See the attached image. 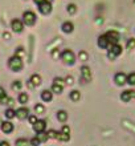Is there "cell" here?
Wrapping results in <instances>:
<instances>
[{
    "instance_id": "cell-24",
    "label": "cell",
    "mask_w": 135,
    "mask_h": 146,
    "mask_svg": "<svg viewBox=\"0 0 135 146\" xmlns=\"http://www.w3.org/2000/svg\"><path fill=\"white\" fill-rule=\"evenodd\" d=\"M66 9H68V13L74 15V13H76V11H77V5H76V4H69V5L66 7Z\"/></svg>"
},
{
    "instance_id": "cell-6",
    "label": "cell",
    "mask_w": 135,
    "mask_h": 146,
    "mask_svg": "<svg viewBox=\"0 0 135 146\" xmlns=\"http://www.w3.org/2000/svg\"><path fill=\"white\" fill-rule=\"evenodd\" d=\"M39 11L41 12L43 15H49L50 12H52V4H50V1L45 0V1H43L41 4H39Z\"/></svg>"
},
{
    "instance_id": "cell-1",
    "label": "cell",
    "mask_w": 135,
    "mask_h": 146,
    "mask_svg": "<svg viewBox=\"0 0 135 146\" xmlns=\"http://www.w3.org/2000/svg\"><path fill=\"white\" fill-rule=\"evenodd\" d=\"M121 53H122V46H121L119 44H114V45H110V46H109L107 57L110 58V60H114V58H117Z\"/></svg>"
},
{
    "instance_id": "cell-31",
    "label": "cell",
    "mask_w": 135,
    "mask_h": 146,
    "mask_svg": "<svg viewBox=\"0 0 135 146\" xmlns=\"http://www.w3.org/2000/svg\"><path fill=\"white\" fill-rule=\"evenodd\" d=\"M134 48H135V38H128L127 49H134Z\"/></svg>"
},
{
    "instance_id": "cell-34",
    "label": "cell",
    "mask_w": 135,
    "mask_h": 146,
    "mask_svg": "<svg viewBox=\"0 0 135 146\" xmlns=\"http://www.w3.org/2000/svg\"><path fill=\"white\" fill-rule=\"evenodd\" d=\"M15 56H17V57H23L24 56V50H23V48H17V50H16V54Z\"/></svg>"
},
{
    "instance_id": "cell-5",
    "label": "cell",
    "mask_w": 135,
    "mask_h": 146,
    "mask_svg": "<svg viewBox=\"0 0 135 146\" xmlns=\"http://www.w3.org/2000/svg\"><path fill=\"white\" fill-rule=\"evenodd\" d=\"M105 35H106V37H107L110 45L118 44V41H119V33H118L117 31H109L107 33H105Z\"/></svg>"
},
{
    "instance_id": "cell-7",
    "label": "cell",
    "mask_w": 135,
    "mask_h": 146,
    "mask_svg": "<svg viewBox=\"0 0 135 146\" xmlns=\"http://www.w3.org/2000/svg\"><path fill=\"white\" fill-rule=\"evenodd\" d=\"M132 98H135V90H124L121 94V100L123 101V102H128Z\"/></svg>"
},
{
    "instance_id": "cell-21",
    "label": "cell",
    "mask_w": 135,
    "mask_h": 146,
    "mask_svg": "<svg viewBox=\"0 0 135 146\" xmlns=\"http://www.w3.org/2000/svg\"><path fill=\"white\" fill-rule=\"evenodd\" d=\"M80 98H81V94H80L78 90H73V92H70V100L72 101L76 102V101H78Z\"/></svg>"
},
{
    "instance_id": "cell-37",
    "label": "cell",
    "mask_w": 135,
    "mask_h": 146,
    "mask_svg": "<svg viewBox=\"0 0 135 146\" xmlns=\"http://www.w3.org/2000/svg\"><path fill=\"white\" fill-rule=\"evenodd\" d=\"M53 84H57V85H61L62 86V84H64V80H62V78H60V77H56V78H54V82Z\"/></svg>"
},
{
    "instance_id": "cell-42",
    "label": "cell",
    "mask_w": 135,
    "mask_h": 146,
    "mask_svg": "<svg viewBox=\"0 0 135 146\" xmlns=\"http://www.w3.org/2000/svg\"><path fill=\"white\" fill-rule=\"evenodd\" d=\"M1 123H3V122H1V121H0V126H1Z\"/></svg>"
},
{
    "instance_id": "cell-23",
    "label": "cell",
    "mask_w": 135,
    "mask_h": 146,
    "mask_svg": "<svg viewBox=\"0 0 135 146\" xmlns=\"http://www.w3.org/2000/svg\"><path fill=\"white\" fill-rule=\"evenodd\" d=\"M16 145L17 146H29L31 145V142H29L28 139H25V138H21V139H17V141H16Z\"/></svg>"
},
{
    "instance_id": "cell-18",
    "label": "cell",
    "mask_w": 135,
    "mask_h": 146,
    "mask_svg": "<svg viewBox=\"0 0 135 146\" xmlns=\"http://www.w3.org/2000/svg\"><path fill=\"white\" fill-rule=\"evenodd\" d=\"M52 97H53V94H52L50 90H44V92L41 93V98H43L44 101H46V102H49V101L52 100Z\"/></svg>"
},
{
    "instance_id": "cell-4",
    "label": "cell",
    "mask_w": 135,
    "mask_h": 146,
    "mask_svg": "<svg viewBox=\"0 0 135 146\" xmlns=\"http://www.w3.org/2000/svg\"><path fill=\"white\" fill-rule=\"evenodd\" d=\"M23 23L27 25H33L36 23V15L32 11H27L24 12L23 15Z\"/></svg>"
},
{
    "instance_id": "cell-2",
    "label": "cell",
    "mask_w": 135,
    "mask_h": 146,
    "mask_svg": "<svg viewBox=\"0 0 135 146\" xmlns=\"http://www.w3.org/2000/svg\"><path fill=\"white\" fill-rule=\"evenodd\" d=\"M61 58L62 61L65 62V64H68V65H72V64H74V61H76V56H74V52L70 49H66L64 50L61 53Z\"/></svg>"
},
{
    "instance_id": "cell-14",
    "label": "cell",
    "mask_w": 135,
    "mask_h": 146,
    "mask_svg": "<svg viewBox=\"0 0 135 146\" xmlns=\"http://www.w3.org/2000/svg\"><path fill=\"white\" fill-rule=\"evenodd\" d=\"M1 130L4 133H11L13 130V123H11L9 121H5V122L1 123Z\"/></svg>"
},
{
    "instance_id": "cell-40",
    "label": "cell",
    "mask_w": 135,
    "mask_h": 146,
    "mask_svg": "<svg viewBox=\"0 0 135 146\" xmlns=\"http://www.w3.org/2000/svg\"><path fill=\"white\" fill-rule=\"evenodd\" d=\"M0 146H9V143H8L7 141H1V142H0Z\"/></svg>"
},
{
    "instance_id": "cell-26",
    "label": "cell",
    "mask_w": 135,
    "mask_h": 146,
    "mask_svg": "<svg viewBox=\"0 0 135 146\" xmlns=\"http://www.w3.org/2000/svg\"><path fill=\"white\" fill-rule=\"evenodd\" d=\"M52 92L60 94V93L62 92V86L61 85H57V84H52Z\"/></svg>"
},
{
    "instance_id": "cell-19",
    "label": "cell",
    "mask_w": 135,
    "mask_h": 146,
    "mask_svg": "<svg viewBox=\"0 0 135 146\" xmlns=\"http://www.w3.org/2000/svg\"><path fill=\"white\" fill-rule=\"evenodd\" d=\"M57 118L60 122H65L66 119H68V113H66L65 110H60L57 113Z\"/></svg>"
},
{
    "instance_id": "cell-9",
    "label": "cell",
    "mask_w": 135,
    "mask_h": 146,
    "mask_svg": "<svg viewBox=\"0 0 135 146\" xmlns=\"http://www.w3.org/2000/svg\"><path fill=\"white\" fill-rule=\"evenodd\" d=\"M12 29L15 32H21L24 29V24L21 23V20H19V19H15V20H12Z\"/></svg>"
},
{
    "instance_id": "cell-22",
    "label": "cell",
    "mask_w": 135,
    "mask_h": 146,
    "mask_svg": "<svg viewBox=\"0 0 135 146\" xmlns=\"http://www.w3.org/2000/svg\"><path fill=\"white\" fill-rule=\"evenodd\" d=\"M5 117H7L8 119H12L13 117H16V111L13 110V109H7V110H5Z\"/></svg>"
},
{
    "instance_id": "cell-25",
    "label": "cell",
    "mask_w": 135,
    "mask_h": 146,
    "mask_svg": "<svg viewBox=\"0 0 135 146\" xmlns=\"http://www.w3.org/2000/svg\"><path fill=\"white\" fill-rule=\"evenodd\" d=\"M19 101L21 104H27L28 102V94L27 93H20L19 94Z\"/></svg>"
},
{
    "instance_id": "cell-41",
    "label": "cell",
    "mask_w": 135,
    "mask_h": 146,
    "mask_svg": "<svg viewBox=\"0 0 135 146\" xmlns=\"http://www.w3.org/2000/svg\"><path fill=\"white\" fill-rule=\"evenodd\" d=\"M43 1H45V0H35V3H37V4H41Z\"/></svg>"
},
{
    "instance_id": "cell-12",
    "label": "cell",
    "mask_w": 135,
    "mask_h": 146,
    "mask_svg": "<svg viewBox=\"0 0 135 146\" xmlns=\"http://www.w3.org/2000/svg\"><path fill=\"white\" fill-rule=\"evenodd\" d=\"M98 45H99L101 48H103V49H109V46H110V42H109V40H107V37H106V35L99 36V38H98Z\"/></svg>"
},
{
    "instance_id": "cell-28",
    "label": "cell",
    "mask_w": 135,
    "mask_h": 146,
    "mask_svg": "<svg viewBox=\"0 0 135 146\" xmlns=\"http://www.w3.org/2000/svg\"><path fill=\"white\" fill-rule=\"evenodd\" d=\"M127 82L130 85H135V72L134 73H130L127 76Z\"/></svg>"
},
{
    "instance_id": "cell-3",
    "label": "cell",
    "mask_w": 135,
    "mask_h": 146,
    "mask_svg": "<svg viewBox=\"0 0 135 146\" xmlns=\"http://www.w3.org/2000/svg\"><path fill=\"white\" fill-rule=\"evenodd\" d=\"M8 65L11 66V69H13L15 72H19V70L23 68V60L20 57H17V56H13V57L9 58Z\"/></svg>"
},
{
    "instance_id": "cell-32",
    "label": "cell",
    "mask_w": 135,
    "mask_h": 146,
    "mask_svg": "<svg viewBox=\"0 0 135 146\" xmlns=\"http://www.w3.org/2000/svg\"><path fill=\"white\" fill-rule=\"evenodd\" d=\"M35 109H36V111H37V113H43V111L45 110L44 105H41V104H37V105L35 106Z\"/></svg>"
},
{
    "instance_id": "cell-16",
    "label": "cell",
    "mask_w": 135,
    "mask_h": 146,
    "mask_svg": "<svg viewBox=\"0 0 135 146\" xmlns=\"http://www.w3.org/2000/svg\"><path fill=\"white\" fill-rule=\"evenodd\" d=\"M8 102H9V98L7 97L4 89L0 86V104H8Z\"/></svg>"
},
{
    "instance_id": "cell-38",
    "label": "cell",
    "mask_w": 135,
    "mask_h": 146,
    "mask_svg": "<svg viewBox=\"0 0 135 146\" xmlns=\"http://www.w3.org/2000/svg\"><path fill=\"white\" fill-rule=\"evenodd\" d=\"M61 131H62V133H65V134H69V131H70L69 126H66V125H64V126H62V129H61Z\"/></svg>"
},
{
    "instance_id": "cell-30",
    "label": "cell",
    "mask_w": 135,
    "mask_h": 146,
    "mask_svg": "<svg viewBox=\"0 0 135 146\" xmlns=\"http://www.w3.org/2000/svg\"><path fill=\"white\" fill-rule=\"evenodd\" d=\"M12 88L15 89V90H21V88H23V84H21V81H15V82L12 84Z\"/></svg>"
},
{
    "instance_id": "cell-10",
    "label": "cell",
    "mask_w": 135,
    "mask_h": 146,
    "mask_svg": "<svg viewBox=\"0 0 135 146\" xmlns=\"http://www.w3.org/2000/svg\"><path fill=\"white\" fill-rule=\"evenodd\" d=\"M81 74H82V81H90L92 78V73H90L89 66H82L81 68Z\"/></svg>"
},
{
    "instance_id": "cell-27",
    "label": "cell",
    "mask_w": 135,
    "mask_h": 146,
    "mask_svg": "<svg viewBox=\"0 0 135 146\" xmlns=\"http://www.w3.org/2000/svg\"><path fill=\"white\" fill-rule=\"evenodd\" d=\"M57 134H58V131L56 130H48L46 131V135H48V138H57Z\"/></svg>"
},
{
    "instance_id": "cell-20",
    "label": "cell",
    "mask_w": 135,
    "mask_h": 146,
    "mask_svg": "<svg viewBox=\"0 0 135 146\" xmlns=\"http://www.w3.org/2000/svg\"><path fill=\"white\" fill-rule=\"evenodd\" d=\"M57 139L58 141H62V142H66V141H69V134H65V133H62V131H58Z\"/></svg>"
},
{
    "instance_id": "cell-17",
    "label": "cell",
    "mask_w": 135,
    "mask_h": 146,
    "mask_svg": "<svg viewBox=\"0 0 135 146\" xmlns=\"http://www.w3.org/2000/svg\"><path fill=\"white\" fill-rule=\"evenodd\" d=\"M29 82H31L33 86H37V85H40V82H41V77H40L39 74H33V76L31 77Z\"/></svg>"
},
{
    "instance_id": "cell-15",
    "label": "cell",
    "mask_w": 135,
    "mask_h": 146,
    "mask_svg": "<svg viewBox=\"0 0 135 146\" xmlns=\"http://www.w3.org/2000/svg\"><path fill=\"white\" fill-rule=\"evenodd\" d=\"M73 29H74L73 23H70V21H66V23L62 24V31L66 32V33H70V32H73Z\"/></svg>"
},
{
    "instance_id": "cell-33",
    "label": "cell",
    "mask_w": 135,
    "mask_h": 146,
    "mask_svg": "<svg viewBox=\"0 0 135 146\" xmlns=\"http://www.w3.org/2000/svg\"><path fill=\"white\" fill-rule=\"evenodd\" d=\"M29 142H31V145H32V146H39L40 143H41V142H40V139L37 138V137H36V138H32L31 141H29Z\"/></svg>"
},
{
    "instance_id": "cell-36",
    "label": "cell",
    "mask_w": 135,
    "mask_h": 146,
    "mask_svg": "<svg viewBox=\"0 0 135 146\" xmlns=\"http://www.w3.org/2000/svg\"><path fill=\"white\" fill-rule=\"evenodd\" d=\"M28 119H29V122L33 123V125L37 122V118H36V115H28Z\"/></svg>"
},
{
    "instance_id": "cell-35",
    "label": "cell",
    "mask_w": 135,
    "mask_h": 146,
    "mask_svg": "<svg viewBox=\"0 0 135 146\" xmlns=\"http://www.w3.org/2000/svg\"><path fill=\"white\" fill-rule=\"evenodd\" d=\"M80 58H81V60H84V61H85V60H88V53H86L85 50H81V52H80Z\"/></svg>"
},
{
    "instance_id": "cell-39",
    "label": "cell",
    "mask_w": 135,
    "mask_h": 146,
    "mask_svg": "<svg viewBox=\"0 0 135 146\" xmlns=\"http://www.w3.org/2000/svg\"><path fill=\"white\" fill-rule=\"evenodd\" d=\"M66 82H68V84H72V82H73V78H72V77H66Z\"/></svg>"
},
{
    "instance_id": "cell-8",
    "label": "cell",
    "mask_w": 135,
    "mask_h": 146,
    "mask_svg": "<svg viewBox=\"0 0 135 146\" xmlns=\"http://www.w3.org/2000/svg\"><path fill=\"white\" fill-rule=\"evenodd\" d=\"M114 80H115V84L117 85H124L127 82V76L124 74V73H117L115 77H114Z\"/></svg>"
},
{
    "instance_id": "cell-29",
    "label": "cell",
    "mask_w": 135,
    "mask_h": 146,
    "mask_svg": "<svg viewBox=\"0 0 135 146\" xmlns=\"http://www.w3.org/2000/svg\"><path fill=\"white\" fill-rule=\"evenodd\" d=\"M37 138L40 139V142H45L48 138V135H46V133H44V131H41V133H39V135H37Z\"/></svg>"
},
{
    "instance_id": "cell-11",
    "label": "cell",
    "mask_w": 135,
    "mask_h": 146,
    "mask_svg": "<svg viewBox=\"0 0 135 146\" xmlns=\"http://www.w3.org/2000/svg\"><path fill=\"white\" fill-rule=\"evenodd\" d=\"M29 115V110L27 108H20L16 110V117L19 119H25Z\"/></svg>"
},
{
    "instance_id": "cell-13",
    "label": "cell",
    "mask_w": 135,
    "mask_h": 146,
    "mask_svg": "<svg viewBox=\"0 0 135 146\" xmlns=\"http://www.w3.org/2000/svg\"><path fill=\"white\" fill-rule=\"evenodd\" d=\"M33 127H35V130L37 131V133H41V131L45 130L46 122H45V121H43V119H37V122L33 125Z\"/></svg>"
}]
</instances>
